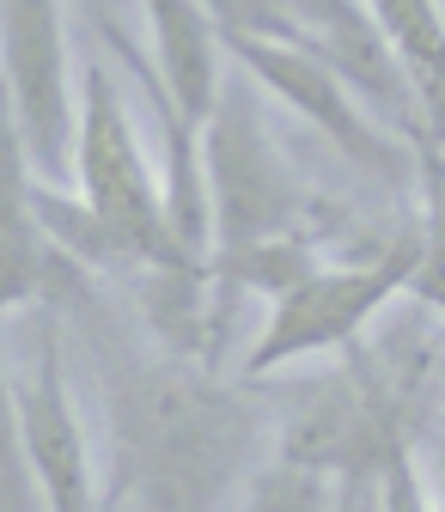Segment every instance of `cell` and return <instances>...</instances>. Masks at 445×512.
Instances as JSON below:
<instances>
[{
    "label": "cell",
    "instance_id": "5bb4252c",
    "mask_svg": "<svg viewBox=\"0 0 445 512\" xmlns=\"http://www.w3.org/2000/svg\"><path fill=\"white\" fill-rule=\"evenodd\" d=\"M37 500H43V488L31 470L25 421H19V384L7 372V348H0V512H25Z\"/></svg>",
    "mask_w": 445,
    "mask_h": 512
},
{
    "label": "cell",
    "instance_id": "8992f818",
    "mask_svg": "<svg viewBox=\"0 0 445 512\" xmlns=\"http://www.w3.org/2000/svg\"><path fill=\"white\" fill-rule=\"evenodd\" d=\"M220 37H226V55L250 80H257L269 98H281L293 116H305L317 135H330V147H342L360 171L385 177V183L403 177L397 141L366 116V98L317 49H305L293 37H257V31H220Z\"/></svg>",
    "mask_w": 445,
    "mask_h": 512
},
{
    "label": "cell",
    "instance_id": "7a4b0ae2",
    "mask_svg": "<svg viewBox=\"0 0 445 512\" xmlns=\"http://www.w3.org/2000/svg\"><path fill=\"white\" fill-rule=\"evenodd\" d=\"M74 183L86 208L116 232L129 269H189V275H208L196 269L171 238L165 220V183L141 153V135L129 122V104H122V86L110 68H86V98H80V135H74Z\"/></svg>",
    "mask_w": 445,
    "mask_h": 512
},
{
    "label": "cell",
    "instance_id": "30bf717a",
    "mask_svg": "<svg viewBox=\"0 0 445 512\" xmlns=\"http://www.w3.org/2000/svg\"><path fill=\"white\" fill-rule=\"evenodd\" d=\"M147 25H153V74L159 86L189 110L208 116L220 86H226V37L220 19L202 7V0H141Z\"/></svg>",
    "mask_w": 445,
    "mask_h": 512
},
{
    "label": "cell",
    "instance_id": "277c9868",
    "mask_svg": "<svg viewBox=\"0 0 445 512\" xmlns=\"http://www.w3.org/2000/svg\"><path fill=\"white\" fill-rule=\"evenodd\" d=\"M415 256H421V226L415 232H397L378 256L366 263H317L305 281H293L287 293L269 299V317L257 342L244 354V378H263V372H281L305 354H336V348H354V336L385 311L397 293H409V275H415Z\"/></svg>",
    "mask_w": 445,
    "mask_h": 512
},
{
    "label": "cell",
    "instance_id": "52a82bcc",
    "mask_svg": "<svg viewBox=\"0 0 445 512\" xmlns=\"http://www.w3.org/2000/svg\"><path fill=\"white\" fill-rule=\"evenodd\" d=\"M13 384H19V421H25V445H31V470H37L43 506L86 512L98 500V482H92L86 427H80V409H74V391H68V366H61L55 317L37 324L31 366Z\"/></svg>",
    "mask_w": 445,
    "mask_h": 512
},
{
    "label": "cell",
    "instance_id": "3957f363",
    "mask_svg": "<svg viewBox=\"0 0 445 512\" xmlns=\"http://www.w3.org/2000/svg\"><path fill=\"white\" fill-rule=\"evenodd\" d=\"M202 171H208V208H214V250L257 244L275 232H299L305 189L275 147L257 80L238 68V80L220 86L214 110L202 116Z\"/></svg>",
    "mask_w": 445,
    "mask_h": 512
},
{
    "label": "cell",
    "instance_id": "9a60e30c",
    "mask_svg": "<svg viewBox=\"0 0 445 512\" xmlns=\"http://www.w3.org/2000/svg\"><path fill=\"white\" fill-rule=\"evenodd\" d=\"M220 19V31H257V37H293V25L269 7V0H202Z\"/></svg>",
    "mask_w": 445,
    "mask_h": 512
},
{
    "label": "cell",
    "instance_id": "7c38bea8",
    "mask_svg": "<svg viewBox=\"0 0 445 512\" xmlns=\"http://www.w3.org/2000/svg\"><path fill=\"white\" fill-rule=\"evenodd\" d=\"M317 269V250L305 232H275V238H257V244H232V250H214L208 263V281H214V299L226 293H287L293 281H305Z\"/></svg>",
    "mask_w": 445,
    "mask_h": 512
},
{
    "label": "cell",
    "instance_id": "ba28073f",
    "mask_svg": "<svg viewBox=\"0 0 445 512\" xmlns=\"http://www.w3.org/2000/svg\"><path fill=\"white\" fill-rule=\"evenodd\" d=\"M269 7L293 25V43L317 49L372 110H385L403 135L421 128L409 74L397 68V55H391V43H385V31H378L366 0H269Z\"/></svg>",
    "mask_w": 445,
    "mask_h": 512
},
{
    "label": "cell",
    "instance_id": "6da1fadb",
    "mask_svg": "<svg viewBox=\"0 0 445 512\" xmlns=\"http://www.w3.org/2000/svg\"><path fill=\"white\" fill-rule=\"evenodd\" d=\"M263 445V403L196 366H129L110 384L104 506H226L244 494Z\"/></svg>",
    "mask_w": 445,
    "mask_h": 512
},
{
    "label": "cell",
    "instance_id": "8fae6325",
    "mask_svg": "<svg viewBox=\"0 0 445 512\" xmlns=\"http://www.w3.org/2000/svg\"><path fill=\"white\" fill-rule=\"evenodd\" d=\"M397 68L409 74L421 128L445 147V7L439 0H366Z\"/></svg>",
    "mask_w": 445,
    "mask_h": 512
},
{
    "label": "cell",
    "instance_id": "5b68a950",
    "mask_svg": "<svg viewBox=\"0 0 445 512\" xmlns=\"http://www.w3.org/2000/svg\"><path fill=\"white\" fill-rule=\"evenodd\" d=\"M0 92H7L37 177H74V68H68V7L61 0H0Z\"/></svg>",
    "mask_w": 445,
    "mask_h": 512
},
{
    "label": "cell",
    "instance_id": "9c48e42d",
    "mask_svg": "<svg viewBox=\"0 0 445 512\" xmlns=\"http://www.w3.org/2000/svg\"><path fill=\"white\" fill-rule=\"evenodd\" d=\"M68 269L80 263L49 238L37 214V165L7 92H0V317L19 305H43Z\"/></svg>",
    "mask_w": 445,
    "mask_h": 512
},
{
    "label": "cell",
    "instance_id": "4fadbf2b",
    "mask_svg": "<svg viewBox=\"0 0 445 512\" xmlns=\"http://www.w3.org/2000/svg\"><path fill=\"white\" fill-rule=\"evenodd\" d=\"M409 147H415V177H421V256H415L409 293L445 317V147L427 128H415Z\"/></svg>",
    "mask_w": 445,
    "mask_h": 512
}]
</instances>
